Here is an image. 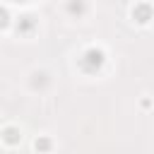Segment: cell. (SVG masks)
Returning a JSON list of instances; mask_svg holds the SVG:
<instances>
[{"label": "cell", "instance_id": "277c9868", "mask_svg": "<svg viewBox=\"0 0 154 154\" xmlns=\"http://www.w3.org/2000/svg\"><path fill=\"white\" fill-rule=\"evenodd\" d=\"M48 147H51V142H48V140H36V149H43V152H46Z\"/></svg>", "mask_w": 154, "mask_h": 154}, {"label": "cell", "instance_id": "3957f363", "mask_svg": "<svg viewBox=\"0 0 154 154\" xmlns=\"http://www.w3.org/2000/svg\"><path fill=\"white\" fill-rule=\"evenodd\" d=\"M31 26H34V17H22V22L17 24V29H19V31H29Z\"/></svg>", "mask_w": 154, "mask_h": 154}, {"label": "cell", "instance_id": "6da1fadb", "mask_svg": "<svg viewBox=\"0 0 154 154\" xmlns=\"http://www.w3.org/2000/svg\"><path fill=\"white\" fill-rule=\"evenodd\" d=\"M79 65H82L84 72H96V70L103 65V51H99V48H89V51H84L82 58H79Z\"/></svg>", "mask_w": 154, "mask_h": 154}, {"label": "cell", "instance_id": "5b68a950", "mask_svg": "<svg viewBox=\"0 0 154 154\" xmlns=\"http://www.w3.org/2000/svg\"><path fill=\"white\" fill-rule=\"evenodd\" d=\"M5 24H7V12L0 7V26H5Z\"/></svg>", "mask_w": 154, "mask_h": 154}, {"label": "cell", "instance_id": "7a4b0ae2", "mask_svg": "<svg viewBox=\"0 0 154 154\" xmlns=\"http://www.w3.org/2000/svg\"><path fill=\"white\" fill-rule=\"evenodd\" d=\"M2 140H5L7 144H17V142L22 140V135H19V130H17V128H5V132H2Z\"/></svg>", "mask_w": 154, "mask_h": 154}]
</instances>
